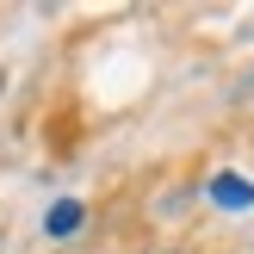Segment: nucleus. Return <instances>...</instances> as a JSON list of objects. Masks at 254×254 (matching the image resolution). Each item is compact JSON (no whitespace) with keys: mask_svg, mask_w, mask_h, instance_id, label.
I'll return each mask as SVG.
<instances>
[{"mask_svg":"<svg viewBox=\"0 0 254 254\" xmlns=\"http://www.w3.org/2000/svg\"><path fill=\"white\" fill-rule=\"evenodd\" d=\"M211 198H217V205H254V186L248 180H236V174H217V180H211Z\"/></svg>","mask_w":254,"mask_h":254,"instance_id":"nucleus-1","label":"nucleus"},{"mask_svg":"<svg viewBox=\"0 0 254 254\" xmlns=\"http://www.w3.org/2000/svg\"><path fill=\"white\" fill-rule=\"evenodd\" d=\"M44 230H50V236H74V230H81V205H68V198H62V205L44 217Z\"/></svg>","mask_w":254,"mask_h":254,"instance_id":"nucleus-2","label":"nucleus"}]
</instances>
